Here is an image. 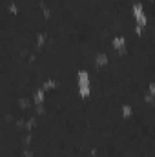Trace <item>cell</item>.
Returning <instances> with one entry per match:
<instances>
[{
  "instance_id": "6da1fadb",
  "label": "cell",
  "mask_w": 155,
  "mask_h": 157,
  "mask_svg": "<svg viewBox=\"0 0 155 157\" xmlns=\"http://www.w3.org/2000/svg\"><path fill=\"white\" fill-rule=\"evenodd\" d=\"M78 84H80V93H82V95H88L89 80H88V73H86V71H80V73H78Z\"/></svg>"
},
{
  "instance_id": "7a4b0ae2",
  "label": "cell",
  "mask_w": 155,
  "mask_h": 157,
  "mask_svg": "<svg viewBox=\"0 0 155 157\" xmlns=\"http://www.w3.org/2000/svg\"><path fill=\"white\" fill-rule=\"evenodd\" d=\"M133 13H135L137 24H139V26H144V24H146V15H144V11H142V6L135 4V6H133Z\"/></svg>"
},
{
  "instance_id": "3957f363",
  "label": "cell",
  "mask_w": 155,
  "mask_h": 157,
  "mask_svg": "<svg viewBox=\"0 0 155 157\" xmlns=\"http://www.w3.org/2000/svg\"><path fill=\"white\" fill-rule=\"evenodd\" d=\"M113 44H115V48L119 49V51H122V46L126 44V40L122 39V37H117V39L113 40Z\"/></svg>"
}]
</instances>
